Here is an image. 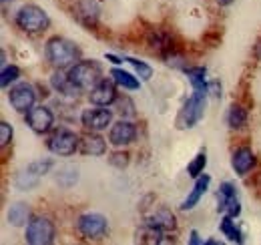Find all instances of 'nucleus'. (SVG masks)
<instances>
[{"label": "nucleus", "mask_w": 261, "mask_h": 245, "mask_svg": "<svg viewBox=\"0 0 261 245\" xmlns=\"http://www.w3.org/2000/svg\"><path fill=\"white\" fill-rule=\"evenodd\" d=\"M185 75L189 77V83L193 87V94L183 103V109L177 117V127L179 129H193L197 122L203 119L205 113V101L209 94V83L205 79V68L203 66H193V68H183Z\"/></svg>", "instance_id": "nucleus-1"}, {"label": "nucleus", "mask_w": 261, "mask_h": 245, "mask_svg": "<svg viewBox=\"0 0 261 245\" xmlns=\"http://www.w3.org/2000/svg\"><path fill=\"white\" fill-rule=\"evenodd\" d=\"M44 55L48 62L55 66V68H70L72 64H76V61L81 59V51L74 42L66 40L63 36H55L46 42V48H44Z\"/></svg>", "instance_id": "nucleus-2"}, {"label": "nucleus", "mask_w": 261, "mask_h": 245, "mask_svg": "<svg viewBox=\"0 0 261 245\" xmlns=\"http://www.w3.org/2000/svg\"><path fill=\"white\" fill-rule=\"evenodd\" d=\"M68 79L79 91H93L98 83L102 81L100 66L95 61H81L68 68Z\"/></svg>", "instance_id": "nucleus-3"}, {"label": "nucleus", "mask_w": 261, "mask_h": 245, "mask_svg": "<svg viewBox=\"0 0 261 245\" xmlns=\"http://www.w3.org/2000/svg\"><path fill=\"white\" fill-rule=\"evenodd\" d=\"M16 24H18L20 31L36 34V32H44L50 27V18H48V14L40 6H36V4H24L16 12Z\"/></svg>", "instance_id": "nucleus-4"}, {"label": "nucleus", "mask_w": 261, "mask_h": 245, "mask_svg": "<svg viewBox=\"0 0 261 245\" xmlns=\"http://www.w3.org/2000/svg\"><path fill=\"white\" fill-rule=\"evenodd\" d=\"M53 169V159H40V161H34L31 163L27 169H22L16 177H14V185L20 189V191H29L38 185V181Z\"/></svg>", "instance_id": "nucleus-5"}, {"label": "nucleus", "mask_w": 261, "mask_h": 245, "mask_svg": "<svg viewBox=\"0 0 261 245\" xmlns=\"http://www.w3.org/2000/svg\"><path fill=\"white\" fill-rule=\"evenodd\" d=\"M27 241L31 245H48L55 241V223L48 217H34L27 225Z\"/></svg>", "instance_id": "nucleus-6"}, {"label": "nucleus", "mask_w": 261, "mask_h": 245, "mask_svg": "<svg viewBox=\"0 0 261 245\" xmlns=\"http://www.w3.org/2000/svg\"><path fill=\"white\" fill-rule=\"evenodd\" d=\"M79 137L68 131V129H59L48 141H46V147L53 155H59V157H70L79 149Z\"/></svg>", "instance_id": "nucleus-7"}, {"label": "nucleus", "mask_w": 261, "mask_h": 245, "mask_svg": "<svg viewBox=\"0 0 261 245\" xmlns=\"http://www.w3.org/2000/svg\"><path fill=\"white\" fill-rule=\"evenodd\" d=\"M76 227L81 231L83 237L87 239H102L109 231V223L107 217H102L100 213H85L79 217Z\"/></svg>", "instance_id": "nucleus-8"}, {"label": "nucleus", "mask_w": 261, "mask_h": 245, "mask_svg": "<svg viewBox=\"0 0 261 245\" xmlns=\"http://www.w3.org/2000/svg\"><path fill=\"white\" fill-rule=\"evenodd\" d=\"M8 101H10V105L14 107V111H18V113H29L34 107L36 92H34L33 85H29V83H18L16 87L10 89Z\"/></svg>", "instance_id": "nucleus-9"}, {"label": "nucleus", "mask_w": 261, "mask_h": 245, "mask_svg": "<svg viewBox=\"0 0 261 245\" xmlns=\"http://www.w3.org/2000/svg\"><path fill=\"white\" fill-rule=\"evenodd\" d=\"M24 119H27V125L33 129L34 133L38 135H44L50 131L53 122H55V115L46 109V107H33L29 113H24Z\"/></svg>", "instance_id": "nucleus-10"}, {"label": "nucleus", "mask_w": 261, "mask_h": 245, "mask_svg": "<svg viewBox=\"0 0 261 245\" xmlns=\"http://www.w3.org/2000/svg\"><path fill=\"white\" fill-rule=\"evenodd\" d=\"M135 137H137V127L130 121H127V119L117 121L111 127V131H109V141H111V145H115V147L130 145V143L135 141Z\"/></svg>", "instance_id": "nucleus-11"}, {"label": "nucleus", "mask_w": 261, "mask_h": 245, "mask_svg": "<svg viewBox=\"0 0 261 245\" xmlns=\"http://www.w3.org/2000/svg\"><path fill=\"white\" fill-rule=\"evenodd\" d=\"M113 119V113L109 109H87L81 117L83 125L89 129V131H102L107 129V125H111Z\"/></svg>", "instance_id": "nucleus-12"}, {"label": "nucleus", "mask_w": 261, "mask_h": 245, "mask_svg": "<svg viewBox=\"0 0 261 245\" xmlns=\"http://www.w3.org/2000/svg\"><path fill=\"white\" fill-rule=\"evenodd\" d=\"M89 99H91V103L97 105V107H109V105L117 103V89H115V85H113L111 81H105V79H102L97 87L91 91Z\"/></svg>", "instance_id": "nucleus-13"}, {"label": "nucleus", "mask_w": 261, "mask_h": 245, "mask_svg": "<svg viewBox=\"0 0 261 245\" xmlns=\"http://www.w3.org/2000/svg\"><path fill=\"white\" fill-rule=\"evenodd\" d=\"M231 165L237 175H247L255 167V153L249 147H239L235 153L231 155Z\"/></svg>", "instance_id": "nucleus-14"}, {"label": "nucleus", "mask_w": 261, "mask_h": 245, "mask_svg": "<svg viewBox=\"0 0 261 245\" xmlns=\"http://www.w3.org/2000/svg\"><path fill=\"white\" fill-rule=\"evenodd\" d=\"M209 183H211V177H209V175H201V177H197V181H195V185H193V189H191V193H189L187 199L181 203V209H183V211H191L197 203L201 201V197L205 195V191L209 189Z\"/></svg>", "instance_id": "nucleus-15"}, {"label": "nucleus", "mask_w": 261, "mask_h": 245, "mask_svg": "<svg viewBox=\"0 0 261 245\" xmlns=\"http://www.w3.org/2000/svg\"><path fill=\"white\" fill-rule=\"evenodd\" d=\"M145 225H151V227H155V229H159V231H163V233H169V231H173V229L177 227L175 215L171 213L169 209H159V211H155L151 217H147Z\"/></svg>", "instance_id": "nucleus-16"}, {"label": "nucleus", "mask_w": 261, "mask_h": 245, "mask_svg": "<svg viewBox=\"0 0 261 245\" xmlns=\"http://www.w3.org/2000/svg\"><path fill=\"white\" fill-rule=\"evenodd\" d=\"M76 14L85 24H95L100 14V4L97 0H79L76 2Z\"/></svg>", "instance_id": "nucleus-17"}, {"label": "nucleus", "mask_w": 261, "mask_h": 245, "mask_svg": "<svg viewBox=\"0 0 261 245\" xmlns=\"http://www.w3.org/2000/svg\"><path fill=\"white\" fill-rule=\"evenodd\" d=\"M81 151L85 155H91V157H100V155L107 153V141L98 135H87L83 137L81 141Z\"/></svg>", "instance_id": "nucleus-18"}, {"label": "nucleus", "mask_w": 261, "mask_h": 245, "mask_svg": "<svg viewBox=\"0 0 261 245\" xmlns=\"http://www.w3.org/2000/svg\"><path fill=\"white\" fill-rule=\"evenodd\" d=\"M29 221H31V209L27 203H14L8 209V223L10 225L22 227V225H29Z\"/></svg>", "instance_id": "nucleus-19"}, {"label": "nucleus", "mask_w": 261, "mask_h": 245, "mask_svg": "<svg viewBox=\"0 0 261 245\" xmlns=\"http://www.w3.org/2000/svg\"><path fill=\"white\" fill-rule=\"evenodd\" d=\"M50 85H53V89L55 91H59L61 94H66V96H74L76 94V87L70 83V79H68V75H65V72H55L53 77H50Z\"/></svg>", "instance_id": "nucleus-20"}, {"label": "nucleus", "mask_w": 261, "mask_h": 245, "mask_svg": "<svg viewBox=\"0 0 261 245\" xmlns=\"http://www.w3.org/2000/svg\"><path fill=\"white\" fill-rule=\"evenodd\" d=\"M111 77H113V81H115L119 87H123V89H127V91H135V89L141 87L139 79L133 77L127 70H123V68H113V70H111Z\"/></svg>", "instance_id": "nucleus-21"}, {"label": "nucleus", "mask_w": 261, "mask_h": 245, "mask_svg": "<svg viewBox=\"0 0 261 245\" xmlns=\"http://www.w3.org/2000/svg\"><path fill=\"white\" fill-rule=\"evenodd\" d=\"M233 219H235V217L225 215V217L221 219L219 229H221V233L227 237L229 241H233V243H243V233H241V229L235 225V221H233Z\"/></svg>", "instance_id": "nucleus-22"}, {"label": "nucleus", "mask_w": 261, "mask_h": 245, "mask_svg": "<svg viewBox=\"0 0 261 245\" xmlns=\"http://www.w3.org/2000/svg\"><path fill=\"white\" fill-rule=\"evenodd\" d=\"M227 125L231 129H241L247 125V111L241 105H233L227 113Z\"/></svg>", "instance_id": "nucleus-23"}, {"label": "nucleus", "mask_w": 261, "mask_h": 245, "mask_svg": "<svg viewBox=\"0 0 261 245\" xmlns=\"http://www.w3.org/2000/svg\"><path fill=\"white\" fill-rule=\"evenodd\" d=\"M149 44H151L155 51H159V53H169V51L173 48L169 34H165V32H161V31H153L149 34Z\"/></svg>", "instance_id": "nucleus-24"}, {"label": "nucleus", "mask_w": 261, "mask_h": 245, "mask_svg": "<svg viewBox=\"0 0 261 245\" xmlns=\"http://www.w3.org/2000/svg\"><path fill=\"white\" fill-rule=\"evenodd\" d=\"M219 211H223L229 217H237V215L241 213V203H239L237 195L235 197H227V199H219Z\"/></svg>", "instance_id": "nucleus-25"}, {"label": "nucleus", "mask_w": 261, "mask_h": 245, "mask_svg": "<svg viewBox=\"0 0 261 245\" xmlns=\"http://www.w3.org/2000/svg\"><path fill=\"white\" fill-rule=\"evenodd\" d=\"M205 165H207V155L205 151H201V153H197V157L187 165V173L197 179V177H201L203 175V169H205Z\"/></svg>", "instance_id": "nucleus-26"}, {"label": "nucleus", "mask_w": 261, "mask_h": 245, "mask_svg": "<svg viewBox=\"0 0 261 245\" xmlns=\"http://www.w3.org/2000/svg\"><path fill=\"white\" fill-rule=\"evenodd\" d=\"M18 77H20V68H18V66H14V64L4 66V68H2V75H0V85L6 89L10 83L18 81Z\"/></svg>", "instance_id": "nucleus-27"}, {"label": "nucleus", "mask_w": 261, "mask_h": 245, "mask_svg": "<svg viewBox=\"0 0 261 245\" xmlns=\"http://www.w3.org/2000/svg\"><path fill=\"white\" fill-rule=\"evenodd\" d=\"M127 62H130L133 66H135V70H137V75L143 79V81H149L151 79V75H153V68L147 64V62L139 61V59H133V57H127L125 59Z\"/></svg>", "instance_id": "nucleus-28"}, {"label": "nucleus", "mask_w": 261, "mask_h": 245, "mask_svg": "<svg viewBox=\"0 0 261 245\" xmlns=\"http://www.w3.org/2000/svg\"><path fill=\"white\" fill-rule=\"evenodd\" d=\"M117 111L123 115V119L125 117H135V105H133V101H130L129 96H123V99H117Z\"/></svg>", "instance_id": "nucleus-29"}, {"label": "nucleus", "mask_w": 261, "mask_h": 245, "mask_svg": "<svg viewBox=\"0 0 261 245\" xmlns=\"http://www.w3.org/2000/svg\"><path fill=\"white\" fill-rule=\"evenodd\" d=\"M10 141H12V127H10V122L2 121L0 122V145L6 147Z\"/></svg>", "instance_id": "nucleus-30"}, {"label": "nucleus", "mask_w": 261, "mask_h": 245, "mask_svg": "<svg viewBox=\"0 0 261 245\" xmlns=\"http://www.w3.org/2000/svg\"><path fill=\"white\" fill-rule=\"evenodd\" d=\"M109 163L113 165V167H117V169H123V167H127L129 165V155L127 153H115L109 157Z\"/></svg>", "instance_id": "nucleus-31"}, {"label": "nucleus", "mask_w": 261, "mask_h": 245, "mask_svg": "<svg viewBox=\"0 0 261 245\" xmlns=\"http://www.w3.org/2000/svg\"><path fill=\"white\" fill-rule=\"evenodd\" d=\"M209 94L215 96V99L221 96V85H219V81H211L209 83Z\"/></svg>", "instance_id": "nucleus-32"}, {"label": "nucleus", "mask_w": 261, "mask_h": 245, "mask_svg": "<svg viewBox=\"0 0 261 245\" xmlns=\"http://www.w3.org/2000/svg\"><path fill=\"white\" fill-rule=\"evenodd\" d=\"M189 243L191 245H203L205 241H203V239H199V233H197V231H191V239H189Z\"/></svg>", "instance_id": "nucleus-33"}, {"label": "nucleus", "mask_w": 261, "mask_h": 245, "mask_svg": "<svg viewBox=\"0 0 261 245\" xmlns=\"http://www.w3.org/2000/svg\"><path fill=\"white\" fill-rule=\"evenodd\" d=\"M105 59H107V61H111V62H115V64H119V62H123V61H121V59H119V57H115V55H105Z\"/></svg>", "instance_id": "nucleus-34"}, {"label": "nucleus", "mask_w": 261, "mask_h": 245, "mask_svg": "<svg viewBox=\"0 0 261 245\" xmlns=\"http://www.w3.org/2000/svg\"><path fill=\"white\" fill-rule=\"evenodd\" d=\"M219 6H229V4H233V0H215Z\"/></svg>", "instance_id": "nucleus-35"}, {"label": "nucleus", "mask_w": 261, "mask_h": 245, "mask_svg": "<svg viewBox=\"0 0 261 245\" xmlns=\"http://www.w3.org/2000/svg\"><path fill=\"white\" fill-rule=\"evenodd\" d=\"M2 2H4V4H8V2H14V0H2Z\"/></svg>", "instance_id": "nucleus-36"}]
</instances>
